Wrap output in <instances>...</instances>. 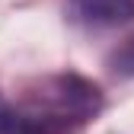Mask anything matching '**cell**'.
<instances>
[{"instance_id":"cell-2","label":"cell","mask_w":134,"mask_h":134,"mask_svg":"<svg viewBox=\"0 0 134 134\" xmlns=\"http://www.w3.org/2000/svg\"><path fill=\"white\" fill-rule=\"evenodd\" d=\"M70 13L86 26H112L134 13V0H70Z\"/></svg>"},{"instance_id":"cell-3","label":"cell","mask_w":134,"mask_h":134,"mask_svg":"<svg viewBox=\"0 0 134 134\" xmlns=\"http://www.w3.org/2000/svg\"><path fill=\"white\" fill-rule=\"evenodd\" d=\"M0 134H45L35 118L19 109V105H10L3 96H0Z\"/></svg>"},{"instance_id":"cell-4","label":"cell","mask_w":134,"mask_h":134,"mask_svg":"<svg viewBox=\"0 0 134 134\" xmlns=\"http://www.w3.org/2000/svg\"><path fill=\"white\" fill-rule=\"evenodd\" d=\"M109 67H112L115 74H121V77H134V35L118 48V51H112Z\"/></svg>"},{"instance_id":"cell-1","label":"cell","mask_w":134,"mask_h":134,"mask_svg":"<svg viewBox=\"0 0 134 134\" xmlns=\"http://www.w3.org/2000/svg\"><path fill=\"white\" fill-rule=\"evenodd\" d=\"M102 109V93L93 80L77 74H58L42 80V86L26 99V112L45 134H67L96 118Z\"/></svg>"}]
</instances>
